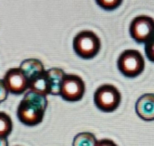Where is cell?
<instances>
[{"mask_svg": "<svg viewBox=\"0 0 154 146\" xmlns=\"http://www.w3.org/2000/svg\"><path fill=\"white\" fill-rule=\"evenodd\" d=\"M8 92L20 95L29 89V80L23 73L20 68H12L8 70L3 79Z\"/></svg>", "mask_w": 154, "mask_h": 146, "instance_id": "obj_7", "label": "cell"}, {"mask_svg": "<svg viewBox=\"0 0 154 146\" xmlns=\"http://www.w3.org/2000/svg\"><path fill=\"white\" fill-rule=\"evenodd\" d=\"M97 140L92 133L83 132L74 137L72 146H97Z\"/></svg>", "mask_w": 154, "mask_h": 146, "instance_id": "obj_12", "label": "cell"}, {"mask_svg": "<svg viewBox=\"0 0 154 146\" xmlns=\"http://www.w3.org/2000/svg\"><path fill=\"white\" fill-rule=\"evenodd\" d=\"M94 102L100 111L106 113L114 112L121 103V93L115 86L104 84L95 91Z\"/></svg>", "mask_w": 154, "mask_h": 146, "instance_id": "obj_4", "label": "cell"}, {"mask_svg": "<svg viewBox=\"0 0 154 146\" xmlns=\"http://www.w3.org/2000/svg\"><path fill=\"white\" fill-rule=\"evenodd\" d=\"M86 86L80 77L74 74H66L61 85L60 96L66 101L76 102L83 98Z\"/></svg>", "mask_w": 154, "mask_h": 146, "instance_id": "obj_5", "label": "cell"}, {"mask_svg": "<svg viewBox=\"0 0 154 146\" xmlns=\"http://www.w3.org/2000/svg\"><path fill=\"white\" fill-rule=\"evenodd\" d=\"M101 48L99 37L92 31L79 32L73 39V50L78 56L84 60L93 59Z\"/></svg>", "mask_w": 154, "mask_h": 146, "instance_id": "obj_2", "label": "cell"}, {"mask_svg": "<svg viewBox=\"0 0 154 146\" xmlns=\"http://www.w3.org/2000/svg\"><path fill=\"white\" fill-rule=\"evenodd\" d=\"M19 68L23 71V73L26 76L29 81L45 71L44 65L42 64V62L40 60L33 59V58L26 59L23 61Z\"/></svg>", "mask_w": 154, "mask_h": 146, "instance_id": "obj_10", "label": "cell"}, {"mask_svg": "<svg viewBox=\"0 0 154 146\" xmlns=\"http://www.w3.org/2000/svg\"><path fill=\"white\" fill-rule=\"evenodd\" d=\"M47 107L48 99L46 96L28 89L17 107V118L25 126H37L42 122Z\"/></svg>", "mask_w": 154, "mask_h": 146, "instance_id": "obj_1", "label": "cell"}, {"mask_svg": "<svg viewBox=\"0 0 154 146\" xmlns=\"http://www.w3.org/2000/svg\"><path fill=\"white\" fill-rule=\"evenodd\" d=\"M135 111L144 121L154 120V94L147 93L140 97L135 104Z\"/></svg>", "mask_w": 154, "mask_h": 146, "instance_id": "obj_8", "label": "cell"}, {"mask_svg": "<svg viewBox=\"0 0 154 146\" xmlns=\"http://www.w3.org/2000/svg\"><path fill=\"white\" fill-rule=\"evenodd\" d=\"M46 75L50 85V95L60 96L61 85L66 73L60 68H51L46 70Z\"/></svg>", "mask_w": 154, "mask_h": 146, "instance_id": "obj_9", "label": "cell"}, {"mask_svg": "<svg viewBox=\"0 0 154 146\" xmlns=\"http://www.w3.org/2000/svg\"><path fill=\"white\" fill-rule=\"evenodd\" d=\"M29 90L46 97L50 95V85L46 75V70L29 81Z\"/></svg>", "mask_w": 154, "mask_h": 146, "instance_id": "obj_11", "label": "cell"}, {"mask_svg": "<svg viewBox=\"0 0 154 146\" xmlns=\"http://www.w3.org/2000/svg\"><path fill=\"white\" fill-rule=\"evenodd\" d=\"M97 146H117L115 142L109 139H103L100 141H97Z\"/></svg>", "mask_w": 154, "mask_h": 146, "instance_id": "obj_17", "label": "cell"}, {"mask_svg": "<svg viewBox=\"0 0 154 146\" xmlns=\"http://www.w3.org/2000/svg\"><path fill=\"white\" fill-rule=\"evenodd\" d=\"M8 90L3 79H0V104L4 102L8 97Z\"/></svg>", "mask_w": 154, "mask_h": 146, "instance_id": "obj_16", "label": "cell"}, {"mask_svg": "<svg viewBox=\"0 0 154 146\" xmlns=\"http://www.w3.org/2000/svg\"><path fill=\"white\" fill-rule=\"evenodd\" d=\"M0 146H9L6 137H1L0 136Z\"/></svg>", "mask_w": 154, "mask_h": 146, "instance_id": "obj_18", "label": "cell"}, {"mask_svg": "<svg viewBox=\"0 0 154 146\" xmlns=\"http://www.w3.org/2000/svg\"><path fill=\"white\" fill-rule=\"evenodd\" d=\"M145 54L147 56V59L154 62V33L152 36L145 42V47H144Z\"/></svg>", "mask_w": 154, "mask_h": 146, "instance_id": "obj_15", "label": "cell"}, {"mask_svg": "<svg viewBox=\"0 0 154 146\" xmlns=\"http://www.w3.org/2000/svg\"><path fill=\"white\" fill-rule=\"evenodd\" d=\"M129 31L135 42L145 43L154 33V19L148 15H138L132 21Z\"/></svg>", "mask_w": 154, "mask_h": 146, "instance_id": "obj_6", "label": "cell"}, {"mask_svg": "<svg viewBox=\"0 0 154 146\" xmlns=\"http://www.w3.org/2000/svg\"><path fill=\"white\" fill-rule=\"evenodd\" d=\"M117 67L119 71L127 78L139 76L145 68V61L142 53L137 50L124 51L118 60Z\"/></svg>", "mask_w": 154, "mask_h": 146, "instance_id": "obj_3", "label": "cell"}, {"mask_svg": "<svg viewBox=\"0 0 154 146\" xmlns=\"http://www.w3.org/2000/svg\"><path fill=\"white\" fill-rule=\"evenodd\" d=\"M96 2L104 10L112 11L120 6L123 0H96Z\"/></svg>", "mask_w": 154, "mask_h": 146, "instance_id": "obj_14", "label": "cell"}, {"mask_svg": "<svg viewBox=\"0 0 154 146\" xmlns=\"http://www.w3.org/2000/svg\"><path fill=\"white\" fill-rule=\"evenodd\" d=\"M13 122L10 117L5 113L0 112V136L6 137L12 133Z\"/></svg>", "mask_w": 154, "mask_h": 146, "instance_id": "obj_13", "label": "cell"}]
</instances>
